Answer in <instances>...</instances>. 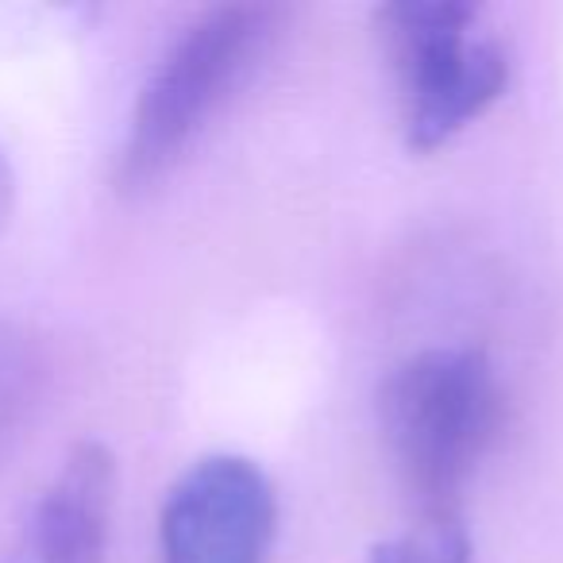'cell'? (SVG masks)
<instances>
[{"instance_id":"6da1fadb","label":"cell","mask_w":563,"mask_h":563,"mask_svg":"<svg viewBox=\"0 0 563 563\" xmlns=\"http://www.w3.org/2000/svg\"><path fill=\"white\" fill-rule=\"evenodd\" d=\"M506 421V394L478 347H429L378 386V429L421 521H463V494Z\"/></svg>"},{"instance_id":"7a4b0ae2","label":"cell","mask_w":563,"mask_h":563,"mask_svg":"<svg viewBox=\"0 0 563 563\" xmlns=\"http://www.w3.org/2000/svg\"><path fill=\"white\" fill-rule=\"evenodd\" d=\"M278 40V12L266 4H224L205 12L163 55L135 101L120 151V181L140 189L170 170L189 143L255 78Z\"/></svg>"},{"instance_id":"3957f363","label":"cell","mask_w":563,"mask_h":563,"mask_svg":"<svg viewBox=\"0 0 563 563\" xmlns=\"http://www.w3.org/2000/svg\"><path fill=\"white\" fill-rule=\"evenodd\" d=\"M378 40L398 86L401 132L413 151H437L475 124L509 86V55L478 32L463 0H401L378 9Z\"/></svg>"},{"instance_id":"277c9868","label":"cell","mask_w":563,"mask_h":563,"mask_svg":"<svg viewBox=\"0 0 563 563\" xmlns=\"http://www.w3.org/2000/svg\"><path fill=\"white\" fill-rule=\"evenodd\" d=\"M278 529L274 483L247 455H205L158 514L163 563H266Z\"/></svg>"},{"instance_id":"5b68a950","label":"cell","mask_w":563,"mask_h":563,"mask_svg":"<svg viewBox=\"0 0 563 563\" xmlns=\"http://www.w3.org/2000/svg\"><path fill=\"white\" fill-rule=\"evenodd\" d=\"M112 509H117V460L104 444L70 452L51 486L40 494L20 552L35 563H104Z\"/></svg>"},{"instance_id":"8992f818","label":"cell","mask_w":563,"mask_h":563,"mask_svg":"<svg viewBox=\"0 0 563 563\" xmlns=\"http://www.w3.org/2000/svg\"><path fill=\"white\" fill-rule=\"evenodd\" d=\"M40 352L35 344L16 329L0 321V452L12 444L16 429L24 424L27 409L35 406L40 394Z\"/></svg>"},{"instance_id":"52a82bcc","label":"cell","mask_w":563,"mask_h":563,"mask_svg":"<svg viewBox=\"0 0 563 563\" xmlns=\"http://www.w3.org/2000/svg\"><path fill=\"white\" fill-rule=\"evenodd\" d=\"M367 563H471V537L463 521H421L417 532L378 540Z\"/></svg>"},{"instance_id":"ba28073f","label":"cell","mask_w":563,"mask_h":563,"mask_svg":"<svg viewBox=\"0 0 563 563\" xmlns=\"http://www.w3.org/2000/svg\"><path fill=\"white\" fill-rule=\"evenodd\" d=\"M12 201H16V174H12L9 155H4V147H0V228H4V220H9Z\"/></svg>"},{"instance_id":"9c48e42d","label":"cell","mask_w":563,"mask_h":563,"mask_svg":"<svg viewBox=\"0 0 563 563\" xmlns=\"http://www.w3.org/2000/svg\"><path fill=\"white\" fill-rule=\"evenodd\" d=\"M9 563H35V560H32V555H24V552H16V555H12Z\"/></svg>"}]
</instances>
